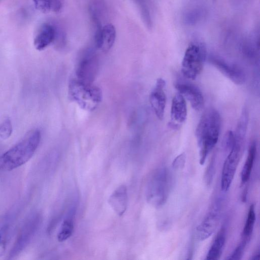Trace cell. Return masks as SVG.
I'll return each instance as SVG.
<instances>
[{
  "mask_svg": "<svg viewBox=\"0 0 260 260\" xmlns=\"http://www.w3.org/2000/svg\"><path fill=\"white\" fill-rule=\"evenodd\" d=\"M186 162V154L183 152L178 155L173 160L172 165L176 169H182L184 168Z\"/></svg>",
  "mask_w": 260,
  "mask_h": 260,
  "instance_id": "603a6c76",
  "label": "cell"
},
{
  "mask_svg": "<svg viewBox=\"0 0 260 260\" xmlns=\"http://www.w3.org/2000/svg\"><path fill=\"white\" fill-rule=\"evenodd\" d=\"M221 216V205L216 203L197 228V237L200 241L209 238L215 231Z\"/></svg>",
  "mask_w": 260,
  "mask_h": 260,
  "instance_id": "52a82bcc",
  "label": "cell"
},
{
  "mask_svg": "<svg viewBox=\"0 0 260 260\" xmlns=\"http://www.w3.org/2000/svg\"><path fill=\"white\" fill-rule=\"evenodd\" d=\"M35 8L42 13L58 12L62 8L61 0H32Z\"/></svg>",
  "mask_w": 260,
  "mask_h": 260,
  "instance_id": "d6986e66",
  "label": "cell"
},
{
  "mask_svg": "<svg viewBox=\"0 0 260 260\" xmlns=\"http://www.w3.org/2000/svg\"><path fill=\"white\" fill-rule=\"evenodd\" d=\"M41 138V132L38 129L28 132L20 141L0 157L1 170L11 171L26 163L35 154Z\"/></svg>",
  "mask_w": 260,
  "mask_h": 260,
  "instance_id": "7a4b0ae2",
  "label": "cell"
},
{
  "mask_svg": "<svg viewBox=\"0 0 260 260\" xmlns=\"http://www.w3.org/2000/svg\"><path fill=\"white\" fill-rule=\"evenodd\" d=\"M221 124L220 114L213 108L207 109L199 120L196 136L201 165L204 164L208 154L218 142Z\"/></svg>",
  "mask_w": 260,
  "mask_h": 260,
  "instance_id": "6da1fadb",
  "label": "cell"
},
{
  "mask_svg": "<svg viewBox=\"0 0 260 260\" xmlns=\"http://www.w3.org/2000/svg\"><path fill=\"white\" fill-rule=\"evenodd\" d=\"M57 37V30L52 24L45 23L38 28L34 39L35 48L42 51L55 42Z\"/></svg>",
  "mask_w": 260,
  "mask_h": 260,
  "instance_id": "8fae6325",
  "label": "cell"
},
{
  "mask_svg": "<svg viewBox=\"0 0 260 260\" xmlns=\"http://www.w3.org/2000/svg\"><path fill=\"white\" fill-rule=\"evenodd\" d=\"M210 62L224 76L235 84L240 85L246 80V75L243 70L238 66L227 62L215 56L209 57Z\"/></svg>",
  "mask_w": 260,
  "mask_h": 260,
  "instance_id": "ba28073f",
  "label": "cell"
},
{
  "mask_svg": "<svg viewBox=\"0 0 260 260\" xmlns=\"http://www.w3.org/2000/svg\"><path fill=\"white\" fill-rule=\"evenodd\" d=\"M187 113L185 99L179 93H176L172 101L171 108L172 124L176 127L179 126L185 121Z\"/></svg>",
  "mask_w": 260,
  "mask_h": 260,
  "instance_id": "5bb4252c",
  "label": "cell"
},
{
  "mask_svg": "<svg viewBox=\"0 0 260 260\" xmlns=\"http://www.w3.org/2000/svg\"><path fill=\"white\" fill-rule=\"evenodd\" d=\"M115 38V28L111 24H106L101 30L94 34L95 44L98 49L103 52H107L112 47Z\"/></svg>",
  "mask_w": 260,
  "mask_h": 260,
  "instance_id": "4fadbf2b",
  "label": "cell"
},
{
  "mask_svg": "<svg viewBox=\"0 0 260 260\" xmlns=\"http://www.w3.org/2000/svg\"><path fill=\"white\" fill-rule=\"evenodd\" d=\"M256 154V145L252 142L249 147L248 155L241 172V181L246 183L249 179Z\"/></svg>",
  "mask_w": 260,
  "mask_h": 260,
  "instance_id": "ac0fdd59",
  "label": "cell"
},
{
  "mask_svg": "<svg viewBox=\"0 0 260 260\" xmlns=\"http://www.w3.org/2000/svg\"><path fill=\"white\" fill-rule=\"evenodd\" d=\"M75 211V207H71L66 218L63 221L57 236L59 242L65 241L72 235L74 228L73 216Z\"/></svg>",
  "mask_w": 260,
  "mask_h": 260,
  "instance_id": "e0dca14e",
  "label": "cell"
},
{
  "mask_svg": "<svg viewBox=\"0 0 260 260\" xmlns=\"http://www.w3.org/2000/svg\"><path fill=\"white\" fill-rule=\"evenodd\" d=\"M226 240V230L221 229L213 241L206 255L207 259H218L222 254Z\"/></svg>",
  "mask_w": 260,
  "mask_h": 260,
  "instance_id": "2e32d148",
  "label": "cell"
},
{
  "mask_svg": "<svg viewBox=\"0 0 260 260\" xmlns=\"http://www.w3.org/2000/svg\"><path fill=\"white\" fill-rule=\"evenodd\" d=\"M166 168H160L154 171L150 176L146 189L147 202L158 208L164 205L169 196L171 186V176Z\"/></svg>",
  "mask_w": 260,
  "mask_h": 260,
  "instance_id": "3957f363",
  "label": "cell"
},
{
  "mask_svg": "<svg viewBox=\"0 0 260 260\" xmlns=\"http://www.w3.org/2000/svg\"><path fill=\"white\" fill-rule=\"evenodd\" d=\"M247 243L241 241L239 245L235 249L231 255L226 257L227 259H240L242 258Z\"/></svg>",
  "mask_w": 260,
  "mask_h": 260,
  "instance_id": "7402d4cb",
  "label": "cell"
},
{
  "mask_svg": "<svg viewBox=\"0 0 260 260\" xmlns=\"http://www.w3.org/2000/svg\"><path fill=\"white\" fill-rule=\"evenodd\" d=\"M256 220L254 206L251 204L249 207L245 223L242 232V241L248 243L253 230Z\"/></svg>",
  "mask_w": 260,
  "mask_h": 260,
  "instance_id": "ffe728a7",
  "label": "cell"
},
{
  "mask_svg": "<svg viewBox=\"0 0 260 260\" xmlns=\"http://www.w3.org/2000/svg\"><path fill=\"white\" fill-rule=\"evenodd\" d=\"M98 68L96 58L92 54L85 56L79 63L77 69V79L88 83H92L95 78Z\"/></svg>",
  "mask_w": 260,
  "mask_h": 260,
  "instance_id": "7c38bea8",
  "label": "cell"
},
{
  "mask_svg": "<svg viewBox=\"0 0 260 260\" xmlns=\"http://www.w3.org/2000/svg\"><path fill=\"white\" fill-rule=\"evenodd\" d=\"M12 124L9 117L5 118L0 123V138L3 140L8 139L12 133Z\"/></svg>",
  "mask_w": 260,
  "mask_h": 260,
  "instance_id": "44dd1931",
  "label": "cell"
},
{
  "mask_svg": "<svg viewBox=\"0 0 260 260\" xmlns=\"http://www.w3.org/2000/svg\"><path fill=\"white\" fill-rule=\"evenodd\" d=\"M206 56V49L203 45L191 43L186 48L181 62L183 76L189 79H196L202 71Z\"/></svg>",
  "mask_w": 260,
  "mask_h": 260,
  "instance_id": "8992f818",
  "label": "cell"
},
{
  "mask_svg": "<svg viewBox=\"0 0 260 260\" xmlns=\"http://www.w3.org/2000/svg\"><path fill=\"white\" fill-rule=\"evenodd\" d=\"M127 191L125 185H121L115 189L108 199L113 210L119 216L125 212L127 207Z\"/></svg>",
  "mask_w": 260,
  "mask_h": 260,
  "instance_id": "9a60e30c",
  "label": "cell"
},
{
  "mask_svg": "<svg viewBox=\"0 0 260 260\" xmlns=\"http://www.w3.org/2000/svg\"><path fill=\"white\" fill-rule=\"evenodd\" d=\"M165 86V80L161 78H158L149 96L150 105L156 116L160 120L164 118L166 105Z\"/></svg>",
  "mask_w": 260,
  "mask_h": 260,
  "instance_id": "9c48e42d",
  "label": "cell"
},
{
  "mask_svg": "<svg viewBox=\"0 0 260 260\" xmlns=\"http://www.w3.org/2000/svg\"><path fill=\"white\" fill-rule=\"evenodd\" d=\"M175 87L178 93L189 101L194 110L200 111L203 109L204 96L197 86L189 83L181 82L176 83Z\"/></svg>",
  "mask_w": 260,
  "mask_h": 260,
  "instance_id": "30bf717a",
  "label": "cell"
},
{
  "mask_svg": "<svg viewBox=\"0 0 260 260\" xmlns=\"http://www.w3.org/2000/svg\"><path fill=\"white\" fill-rule=\"evenodd\" d=\"M247 129L237 126L234 133V142L224 160L221 172V188L226 192L234 179L244 145Z\"/></svg>",
  "mask_w": 260,
  "mask_h": 260,
  "instance_id": "277c9868",
  "label": "cell"
},
{
  "mask_svg": "<svg viewBox=\"0 0 260 260\" xmlns=\"http://www.w3.org/2000/svg\"><path fill=\"white\" fill-rule=\"evenodd\" d=\"M259 250H258L251 257V259H254V260H255V259H259Z\"/></svg>",
  "mask_w": 260,
  "mask_h": 260,
  "instance_id": "cb8c5ba5",
  "label": "cell"
},
{
  "mask_svg": "<svg viewBox=\"0 0 260 260\" xmlns=\"http://www.w3.org/2000/svg\"><path fill=\"white\" fill-rule=\"evenodd\" d=\"M71 99L81 108L87 111L95 110L102 100V91L98 86L77 79L72 80L69 85Z\"/></svg>",
  "mask_w": 260,
  "mask_h": 260,
  "instance_id": "5b68a950",
  "label": "cell"
}]
</instances>
